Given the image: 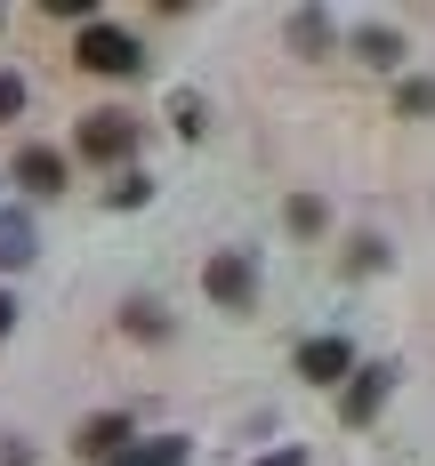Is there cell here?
I'll return each mask as SVG.
<instances>
[{
	"label": "cell",
	"mask_w": 435,
	"mask_h": 466,
	"mask_svg": "<svg viewBox=\"0 0 435 466\" xmlns=\"http://www.w3.org/2000/svg\"><path fill=\"white\" fill-rule=\"evenodd\" d=\"M323 218H331V209H323L315 193H298V201H290V233H323Z\"/></svg>",
	"instance_id": "16"
},
{
	"label": "cell",
	"mask_w": 435,
	"mask_h": 466,
	"mask_svg": "<svg viewBox=\"0 0 435 466\" xmlns=\"http://www.w3.org/2000/svg\"><path fill=\"white\" fill-rule=\"evenodd\" d=\"M290 41L323 56V41H331V16H323V8H298V16H290Z\"/></svg>",
	"instance_id": "11"
},
{
	"label": "cell",
	"mask_w": 435,
	"mask_h": 466,
	"mask_svg": "<svg viewBox=\"0 0 435 466\" xmlns=\"http://www.w3.org/2000/svg\"><path fill=\"white\" fill-rule=\"evenodd\" d=\"M73 65L81 73H105V81H129L145 65V48H138V33H121V25H81V41H73Z\"/></svg>",
	"instance_id": "1"
},
{
	"label": "cell",
	"mask_w": 435,
	"mask_h": 466,
	"mask_svg": "<svg viewBox=\"0 0 435 466\" xmlns=\"http://www.w3.org/2000/svg\"><path fill=\"white\" fill-rule=\"evenodd\" d=\"M258 466H306V451H274V459H258Z\"/></svg>",
	"instance_id": "20"
},
{
	"label": "cell",
	"mask_w": 435,
	"mask_h": 466,
	"mask_svg": "<svg viewBox=\"0 0 435 466\" xmlns=\"http://www.w3.org/2000/svg\"><path fill=\"white\" fill-rule=\"evenodd\" d=\"M202 289H210V306L250 314V306H258V266H250V249H218V258L202 266Z\"/></svg>",
	"instance_id": "2"
},
{
	"label": "cell",
	"mask_w": 435,
	"mask_h": 466,
	"mask_svg": "<svg viewBox=\"0 0 435 466\" xmlns=\"http://www.w3.org/2000/svg\"><path fill=\"white\" fill-rule=\"evenodd\" d=\"M387 386H395V370L387 362H363V370H347V394H338V419L347 426H371L387 402Z\"/></svg>",
	"instance_id": "6"
},
{
	"label": "cell",
	"mask_w": 435,
	"mask_h": 466,
	"mask_svg": "<svg viewBox=\"0 0 435 466\" xmlns=\"http://www.w3.org/2000/svg\"><path fill=\"white\" fill-rule=\"evenodd\" d=\"M371 266H387V241L379 233H355L347 241V274H371Z\"/></svg>",
	"instance_id": "14"
},
{
	"label": "cell",
	"mask_w": 435,
	"mask_h": 466,
	"mask_svg": "<svg viewBox=\"0 0 435 466\" xmlns=\"http://www.w3.org/2000/svg\"><path fill=\"white\" fill-rule=\"evenodd\" d=\"M105 201H113V209H145V201H153V177L129 169V177H113V186H105Z\"/></svg>",
	"instance_id": "13"
},
{
	"label": "cell",
	"mask_w": 435,
	"mask_h": 466,
	"mask_svg": "<svg viewBox=\"0 0 435 466\" xmlns=\"http://www.w3.org/2000/svg\"><path fill=\"white\" fill-rule=\"evenodd\" d=\"M138 442V426H129V410H97L81 434H73V459H89V466H113L121 451Z\"/></svg>",
	"instance_id": "3"
},
{
	"label": "cell",
	"mask_w": 435,
	"mask_h": 466,
	"mask_svg": "<svg viewBox=\"0 0 435 466\" xmlns=\"http://www.w3.org/2000/svg\"><path fill=\"white\" fill-rule=\"evenodd\" d=\"M8 329H16V298L0 289V338H8Z\"/></svg>",
	"instance_id": "19"
},
{
	"label": "cell",
	"mask_w": 435,
	"mask_h": 466,
	"mask_svg": "<svg viewBox=\"0 0 435 466\" xmlns=\"http://www.w3.org/2000/svg\"><path fill=\"white\" fill-rule=\"evenodd\" d=\"M16 113H25V81H16V73H0V121H16Z\"/></svg>",
	"instance_id": "18"
},
{
	"label": "cell",
	"mask_w": 435,
	"mask_h": 466,
	"mask_svg": "<svg viewBox=\"0 0 435 466\" xmlns=\"http://www.w3.org/2000/svg\"><path fill=\"white\" fill-rule=\"evenodd\" d=\"M395 113H403V121H419V113H435V81H403V96H395Z\"/></svg>",
	"instance_id": "15"
},
{
	"label": "cell",
	"mask_w": 435,
	"mask_h": 466,
	"mask_svg": "<svg viewBox=\"0 0 435 466\" xmlns=\"http://www.w3.org/2000/svg\"><path fill=\"white\" fill-rule=\"evenodd\" d=\"M355 56H363V65H379V73H395V65H403V33L371 25V33H355Z\"/></svg>",
	"instance_id": "10"
},
{
	"label": "cell",
	"mask_w": 435,
	"mask_h": 466,
	"mask_svg": "<svg viewBox=\"0 0 435 466\" xmlns=\"http://www.w3.org/2000/svg\"><path fill=\"white\" fill-rule=\"evenodd\" d=\"M113 466H186V434H153V442H129Z\"/></svg>",
	"instance_id": "8"
},
{
	"label": "cell",
	"mask_w": 435,
	"mask_h": 466,
	"mask_svg": "<svg viewBox=\"0 0 435 466\" xmlns=\"http://www.w3.org/2000/svg\"><path fill=\"white\" fill-rule=\"evenodd\" d=\"M16 186L33 193V201H57V193L73 186V161H65L57 145H25V153H16Z\"/></svg>",
	"instance_id": "5"
},
{
	"label": "cell",
	"mask_w": 435,
	"mask_h": 466,
	"mask_svg": "<svg viewBox=\"0 0 435 466\" xmlns=\"http://www.w3.org/2000/svg\"><path fill=\"white\" fill-rule=\"evenodd\" d=\"M33 258V226L25 218H0V266H25Z\"/></svg>",
	"instance_id": "12"
},
{
	"label": "cell",
	"mask_w": 435,
	"mask_h": 466,
	"mask_svg": "<svg viewBox=\"0 0 435 466\" xmlns=\"http://www.w3.org/2000/svg\"><path fill=\"white\" fill-rule=\"evenodd\" d=\"M347 370H355V346H347V338H306V346H298V378H315V386H338Z\"/></svg>",
	"instance_id": "7"
},
{
	"label": "cell",
	"mask_w": 435,
	"mask_h": 466,
	"mask_svg": "<svg viewBox=\"0 0 435 466\" xmlns=\"http://www.w3.org/2000/svg\"><path fill=\"white\" fill-rule=\"evenodd\" d=\"M170 121H178V137H202L210 121H202V96H170Z\"/></svg>",
	"instance_id": "17"
},
{
	"label": "cell",
	"mask_w": 435,
	"mask_h": 466,
	"mask_svg": "<svg viewBox=\"0 0 435 466\" xmlns=\"http://www.w3.org/2000/svg\"><path fill=\"white\" fill-rule=\"evenodd\" d=\"M81 153H89V161H121V153H129V145H138V121H129V113H113V105H97V113H81Z\"/></svg>",
	"instance_id": "4"
},
{
	"label": "cell",
	"mask_w": 435,
	"mask_h": 466,
	"mask_svg": "<svg viewBox=\"0 0 435 466\" xmlns=\"http://www.w3.org/2000/svg\"><path fill=\"white\" fill-rule=\"evenodd\" d=\"M121 329L145 338V346H161V338H170V314H161L153 298H129V306H121Z\"/></svg>",
	"instance_id": "9"
}]
</instances>
